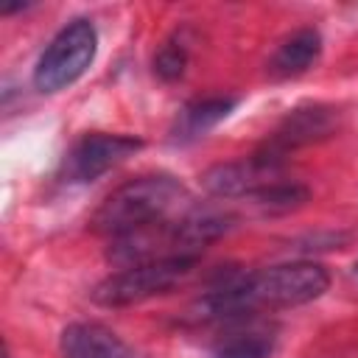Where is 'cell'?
<instances>
[{
	"instance_id": "8",
	"label": "cell",
	"mask_w": 358,
	"mask_h": 358,
	"mask_svg": "<svg viewBox=\"0 0 358 358\" xmlns=\"http://www.w3.org/2000/svg\"><path fill=\"white\" fill-rule=\"evenodd\" d=\"M277 324L263 316H246L227 322L215 336L213 358H271L277 350Z\"/></svg>"
},
{
	"instance_id": "6",
	"label": "cell",
	"mask_w": 358,
	"mask_h": 358,
	"mask_svg": "<svg viewBox=\"0 0 358 358\" xmlns=\"http://www.w3.org/2000/svg\"><path fill=\"white\" fill-rule=\"evenodd\" d=\"M140 148L143 140L131 134H106V131L84 134L64 157V176L67 182H78V185L95 182Z\"/></svg>"
},
{
	"instance_id": "3",
	"label": "cell",
	"mask_w": 358,
	"mask_h": 358,
	"mask_svg": "<svg viewBox=\"0 0 358 358\" xmlns=\"http://www.w3.org/2000/svg\"><path fill=\"white\" fill-rule=\"evenodd\" d=\"M196 266H199V257H162V260L126 266L109 274L106 280H101L92 291V299L103 308L137 305L179 288L196 271Z\"/></svg>"
},
{
	"instance_id": "7",
	"label": "cell",
	"mask_w": 358,
	"mask_h": 358,
	"mask_svg": "<svg viewBox=\"0 0 358 358\" xmlns=\"http://www.w3.org/2000/svg\"><path fill=\"white\" fill-rule=\"evenodd\" d=\"M282 179H285L282 165H274V162L263 159L260 154H252L246 159L213 165L201 176V185L207 193H213L218 199H238V196L255 199L257 193H263L266 187H271Z\"/></svg>"
},
{
	"instance_id": "11",
	"label": "cell",
	"mask_w": 358,
	"mask_h": 358,
	"mask_svg": "<svg viewBox=\"0 0 358 358\" xmlns=\"http://www.w3.org/2000/svg\"><path fill=\"white\" fill-rule=\"evenodd\" d=\"M235 103L238 101L229 95H210V98L190 101L176 115L173 129H171V140L173 143H193V140L204 137L213 126H218L235 109Z\"/></svg>"
},
{
	"instance_id": "4",
	"label": "cell",
	"mask_w": 358,
	"mask_h": 358,
	"mask_svg": "<svg viewBox=\"0 0 358 358\" xmlns=\"http://www.w3.org/2000/svg\"><path fill=\"white\" fill-rule=\"evenodd\" d=\"M95 50H98L95 25L90 20L67 22L42 50L34 67V87L39 92H59L70 87L90 70Z\"/></svg>"
},
{
	"instance_id": "10",
	"label": "cell",
	"mask_w": 358,
	"mask_h": 358,
	"mask_svg": "<svg viewBox=\"0 0 358 358\" xmlns=\"http://www.w3.org/2000/svg\"><path fill=\"white\" fill-rule=\"evenodd\" d=\"M322 53V36L316 28H299L285 36L268 59V73L274 78H296L308 73Z\"/></svg>"
},
{
	"instance_id": "12",
	"label": "cell",
	"mask_w": 358,
	"mask_h": 358,
	"mask_svg": "<svg viewBox=\"0 0 358 358\" xmlns=\"http://www.w3.org/2000/svg\"><path fill=\"white\" fill-rule=\"evenodd\" d=\"M185 67H187V42L173 34L154 56V73L162 78V81H176L185 76Z\"/></svg>"
},
{
	"instance_id": "13",
	"label": "cell",
	"mask_w": 358,
	"mask_h": 358,
	"mask_svg": "<svg viewBox=\"0 0 358 358\" xmlns=\"http://www.w3.org/2000/svg\"><path fill=\"white\" fill-rule=\"evenodd\" d=\"M355 274H358V263H355Z\"/></svg>"
},
{
	"instance_id": "5",
	"label": "cell",
	"mask_w": 358,
	"mask_h": 358,
	"mask_svg": "<svg viewBox=\"0 0 358 358\" xmlns=\"http://www.w3.org/2000/svg\"><path fill=\"white\" fill-rule=\"evenodd\" d=\"M336 129H338V112L333 106H324V103L296 106L280 120V126L263 140V145L255 154H260L274 165H285V157L291 151L327 140L330 134H336Z\"/></svg>"
},
{
	"instance_id": "1",
	"label": "cell",
	"mask_w": 358,
	"mask_h": 358,
	"mask_svg": "<svg viewBox=\"0 0 358 358\" xmlns=\"http://www.w3.org/2000/svg\"><path fill=\"white\" fill-rule=\"evenodd\" d=\"M327 285V268L313 260H294L257 271H229L218 274L201 294V299L193 305V319L227 324L235 319L260 316V310L296 308L319 299Z\"/></svg>"
},
{
	"instance_id": "9",
	"label": "cell",
	"mask_w": 358,
	"mask_h": 358,
	"mask_svg": "<svg viewBox=\"0 0 358 358\" xmlns=\"http://www.w3.org/2000/svg\"><path fill=\"white\" fill-rule=\"evenodd\" d=\"M64 358H134L117 333L98 322H76L62 333Z\"/></svg>"
},
{
	"instance_id": "2",
	"label": "cell",
	"mask_w": 358,
	"mask_h": 358,
	"mask_svg": "<svg viewBox=\"0 0 358 358\" xmlns=\"http://www.w3.org/2000/svg\"><path fill=\"white\" fill-rule=\"evenodd\" d=\"M190 193L179 179L171 173H148L123 182L117 190H112L95 215L90 218V229L98 235L120 238L171 218H179L190 210Z\"/></svg>"
}]
</instances>
